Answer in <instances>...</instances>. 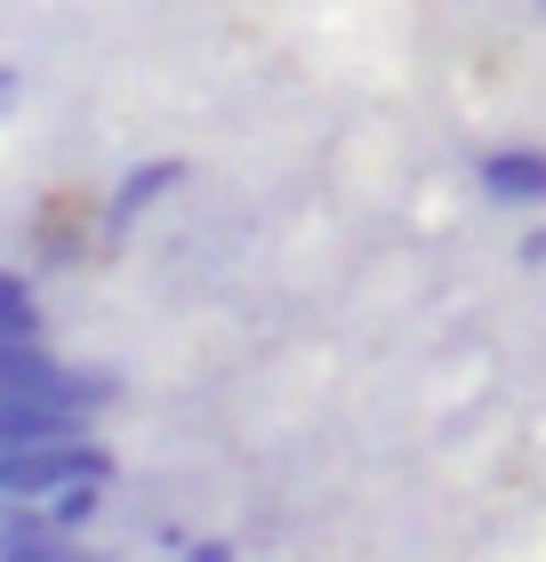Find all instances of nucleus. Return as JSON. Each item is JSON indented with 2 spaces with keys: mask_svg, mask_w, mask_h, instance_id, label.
I'll use <instances>...</instances> for the list:
<instances>
[{
  "mask_svg": "<svg viewBox=\"0 0 546 562\" xmlns=\"http://www.w3.org/2000/svg\"><path fill=\"white\" fill-rule=\"evenodd\" d=\"M73 482H113V450L97 442V434H81V442H0V498H57L73 491Z\"/></svg>",
  "mask_w": 546,
  "mask_h": 562,
  "instance_id": "1",
  "label": "nucleus"
},
{
  "mask_svg": "<svg viewBox=\"0 0 546 562\" xmlns=\"http://www.w3.org/2000/svg\"><path fill=\"white\" fill-rule=\"evenodd\" d=\"M0 394H41V402H73V411H105L113 378L65 370L41 338H0Z\"/></svg>",
  "mask_w": 546,
  "mask_h": 562,
  "instance_id": "2",
  "label": "nucleus"
},
{
  "mask_svg": "<svg viewBox=\"0 0 546 562\" xmlns=\"http://www.w3.org/2000/svg\"><path fill=\"white\" fill-rule=\"evenodd\" d=\"M475 186L499 210H531V201H546V153L538 145H499V153L475 161Z\"/></svg>",
  "mask_w": 546,
  "mask_h": 562,
  "instance_id": "3",
  "label": "nucleus"
},
{
  "mask_svg": "<svg viewBox=\"0 0 546 562\" xmlns=\"http://www.w3.org/2000/svg\"><path fill=\"white\" fill-rule=\"evenodd\" d=\"M89 434V411L73 402H41V394H0V442H81Z\"/></svg>",
  "mask_w": 546,
  "mask_h": 562,
  "instance_id": "4",
  "label": "nucleus"
},
{
  "mask_svg": "<svg viewBox=\"0 0 546 562\" xmlns=\"http://www.w3.org/2000/svg\"><path fill=\"white\" fill-rule=\"evenodd\" d=\"M169 186H186V161H145V169H129V177H121V193H113V210H105V234L121 241L129 225H137L153 201L169 193Z\"/></svg>",
  "mask_w": 546,
  "mask_h": 562,
  "instance_id": "5",
  "label": "nucleus"
},
{
  "mask_svg": "<svg viewBox=\"0 0 546 562\" xmlns=\"http://www.w3.org/2000/svg\"><path fill=\"white\" fill-rule=\"evenodd\" d=\"M0 338H41V305L16 273H0Z\"/></svg>",
  "mask_w": 546,
  "mask_h": 562,
  "instance_id": "6",
  "label": "nucleus"
},
{
  "mask_svg": "<svg viewBox=\"0 0 546 562\" xmlns=\"http://www.w3.org/2000/svg\"><path fill=\"white\" fill-rule=\"evenodd\" d=\"M97 491H105V482H73V491L41 498V515L57 522V530H89V522H97Z\"/></svg>",
  "mask_w": 546,
  "mask_h": 562,
  "instance_id": "7",
  "label": "nucleus"
},
{
  "mask_svg": "<svg viewBox=\"0 0 546 562\" xmlns=\"http://www.w3.org/2000/svg\"><path fill=\"white\" fill-rule=\"evenodd\" d=\"M193 562H233V547L218 539V547H193Z\"/></svg>",
  "mask_w": 546,
  "mask_h": 562,
  "instance_id": "8",
  "label": "nucleus"
},
{
  "mask_svg": "<svg viewBox=\"0 0 546 562\" xmlns=\"http://www.w3.org/2000/svg\"><path fill=\"white\" fill-rule=\"evenodd\" d=\"M9 97H16V72H9V65H0V105H9Z\"/></svg>",
  "mask_w": 546,
  "mask_h": 562,
  "instance_id": "9",
  "label": "nucleus"
},
{
  "mask_svg": "<svg viewBox=\"0 0 546 562\" xmlns=\"http://www.w3.org/2000/svg\"><path fill=\"white\" fill-rule=\"evenodd\" d=\"M538 9H546V0H538Z\"/></svg>",
  "mask_w": 546,
  "mask_h": 562,
  "instance_id": "10",
  "label": "nucleus"
}]
</instances>
